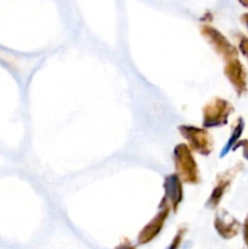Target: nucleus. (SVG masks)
Masks as SVG:
<instances>
[{"label":"nucleus","instance_id":"1","mask_svg":"<svg viewBox=\"0 0 248 249\" xmlns=\"http://www.w3.org/2000/svg\"><path fill=\"white\" fill-rule=\"evenodd\" d=\"M173 157H174L175 170H177L175 174L180 178L182 182L197 185L201 181L198 167L189 146L185 143H179L175 146Z\"/></svg>","mask_w":248,"mask_h":249},{"label":"nucleus","instance_id":"6","mask_svg":"<svg viewBox=\"0 0 248 249\" xmlns=\"http://www.w3.org/2000/svg\"><path fill=\"white\" fill-rule=\"evenodd\" d=\"M243 169L242 163H237L235 167H232L231 169L226 170V172L220 173V174L216 177V182L215 186H214L213 191H212L211 197L207 201L206 207L209 209H214L219 206L220 201L223 199L224 195L226 194V191L229 190V187L231 186V182L235 179L236 175Z\"/></svg>","mask_w":248,"mask_h":249},{"label":"nucleus","instance_id":"7","mask_svg":"<svg viewBox=\"0 0 248 249\" xmlns=\"http://www.w3.org/2000/svg\"><path fill=\"white\" fill-rule=\"evenodd\" d=\"M159 209L157 215L140 231L138 236V243L139 245H146V243H150L151 241L155 240L158 235H159L160 230L164 226L165 220H167L168 215H169L170 207L169 204L165 203L164 201L160 202Z\"/></svg>","mask_w":248,"mask_h":249},{"label":"nucleus","instance_id":"11","mask_svg":"<svg viewBox=\"0 0 248 249\" xmlns=\"http://www.w3.org/2000/svg\"><path fill=\"white\" fill-rule=\"evenodd\" d=\"M236 40H237V50L248 62V36L242 33L236 34Z\"/></svg>","mask_w":248,"mask_h":249},{"label":"nucleus","instance_id":"2","mask_svg":"<svg viewBox=\"0 0 248 249\" xmlns=\"http://www.w3.org/2000/svg\"><path fill=\"white\" fill-rule=\"evenodd\" d=\"M233 106L228 100L213 97L202 109L204 128H218L228 124L229 117L233 112Z\"/></svg>","mask_w":248,"mask_h":249},{"label":"nucleus","instance_id":"17","mask_svg":"<svg viewBox=\"0 0 248 249\" xmlns=\"http://www.w3.org/2000/svg\"><path fill=\"white\" fill-rule=\"evenodd\" d=\"M238 2H240V4L242 5V6L248 7V0H238Z\"/></svg>","mask_w":248,"mask_h":249},{"label":"nucleus","instance_id":"3","mask_svg":"<svg viewBox=\"0 0 248 249\" xmlns=\"http://www.w3.org/2000/svg\"><path fill=\"white\" fill-rule=\"evenodd\" d=\"M177 129L189 142L187 146L190 150L202 156L211 155L213 151V139L206 129L194 125H179Z\"/></svg>","mask_w":248,"mask_h":249},{"label":"nucleus","instance_id":"13","mask_svg":"<svg viewBox=\"0 0 248 249\" xmlns=\"http://www.w3.org/2000/svg\"><path fill=\"white\" fill-rule=\"evenodd\" d=\"M240 147H242V150H243V157L248 160V140L238 141V142L233 146L232 151H236L237 148H240Z\"/></svg>","mask_w":248,"mask_h":249},{"label":"nucleus","instance_id":"14","mask_svg":"<svg viewBox=\"0 0 248 249\" xmlns=\"http://www.w3.org/2000/svg\"><path fill=\"white\" fill-rule=\"evenodd\" d=\"M242 231H243V241H245L246 246L248 247V215L245 219V223L242 225Z\"/></svg>","mask_w":248,"mask_h":249},{"label":"nucleus","instance_id":"12","mask_svg":"<svg viewBox=\"0 0 248 249\" xmlns=\"http://www.w3.org/2000/svg\"><path fill=\"white\" fill-rule=\"evenodd\" d=\"M185 229L184 230H179L177 231V235H175V237L173 238V241H172V243H170L169 245V247H168L167 249H177L180 247V245H181V242H182V237H184V235H185Z\"/></svg>","mask_w":248,"mask_h":249},{"label":"nucleus","instance_id":"9","mask_svg":"<svg viewBox=\"0 0 248 249\" xmlns=\"http://www.w3.org/2000/svg\"><path fill=\"white\" fill-rule=\"evenodd\" d=\"M164 197L162 201L169 204L170 209L174 212L177 211V207L182 202L184 198V190H182V181L177 174L168 175L164 180Z\"/></svg>","mask_w":248,"mask_h":249},{"label":"nucleus","instance_id":"4","mask_svg":"<svg viewBox=\"0 0 248 249\" xmlns=\"http://www.w3.org/2000/svg\"><path fill=\"white\" fill-rule=\"evenodd\" d=\"M201 34L206 38V40L211 44L212 48L214 49L219 56L223 57L225 62L238 57V50L235 45L228 40L224 34H221L218 29L211 26L201 27Z\"/></svg>","mask_w":248,"mask_h":249},{"label":"nucleus","instance_id":"15","mask_svg":"<svg viewBox=\"0 0 248 249\" xmlns=\"http://www.w3.org/2000/svg\"><path fill=\"white\" fill-rule=\"evenodd\" d=\"M116 249H135V247H134V246L131 245V243L129 242V241L125 240V241H124V242H122L121 245H119Z\"/></svg>","mask_w":248,"mask_h":249},{"label":"nucleus","instance_id":"10","mask_svg":"<svg viewBox=\"0 0 248 249\" xmlns=\"http://www.w3.org/2000/svg\"><path fill=\"white\" fill-rule=\"evenodd\" d=\"M245 125H246L245 119H243L242 117H238V118L233 122L230 139H229L228 142H226L225 146H224L223 151L220 152V158H224L229 152H230V151H232L233 146L240 141L241 135H242L243 130H245Z\"/></svg>","mask_w":248,"mask_h":249},{"label":"nucleus","instance_id":"5","mask_svg":"<svg viewBox=\"0 0 248 249\" xmlns=\"http://www.w3.org/2000/svg\"><path fill=\"white\" fill-rule=\"evenodd\" d=\"M224 74L238 96H243L248 91V72L240 58L228 61L224 67Z\"/></svg>","mask_w":248,"mask_h":249},{"label":"nucleus","instance_id":"8","mask_svg":"<svg viewBox=\"0 0 248 249\" xmlns=\"http://www.w3.org/2000/svg\"><path fill=\"white\" fill-rule=\"evenodd\" d=\"M214 228H215L216 232L224 240H231L235 236L238 235V232L242 229L240 221L236 218H233L231 214L228 212L221 209L220 212L215 214L214 218Z\"/></svg>","mask_w":248,"mask_h":249},{"label":"nucleus","instance_id":"16","mask_svg":"<svg viewBox=\"0 0 248 249\" xmlns=\"http://www.w3.org/2000/svg\"><path fill=\"white\" fill-rule=\"evenodd\" d=\"M241 21L243 22V24H245L248 29V14H243L242 16H241Z\"/></svg>","mask_w":248,"mask_h":249}]
</instances>
